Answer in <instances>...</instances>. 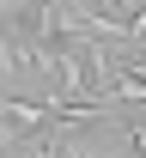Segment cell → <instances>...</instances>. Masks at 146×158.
Returning a JSON list of instances; mask_svg holds the SVG:
<instances>
[{
	"label": "cell",
	"mask_w": 146,
	"mask_h": 158,
	"mask_svg": "<svg viewBox=\"0 0 146 158\" xmlns=\"http://www.w3.org/2000/svg\"><path fill=\"white\" fill-rule=\"evenodd\" d=\"M122 152L146 158V116H122Z\"/></svg>",
	"instance_id": "cell-1"
}]
</instances>
